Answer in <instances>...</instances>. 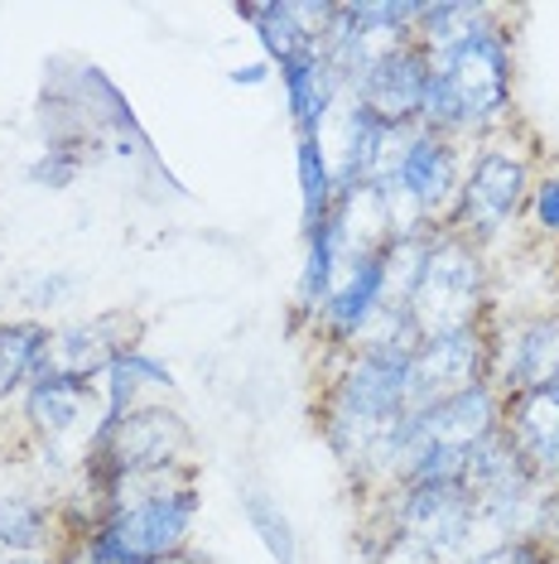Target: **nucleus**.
<instances>
[{"mask_svg": "<svg viewBox=\"0 0 559 564\" xmlns=\"http://www.w3.org/2000/svg\"><path fill=\"white\" fill-rule=\"evenodd\" d=\"M550 280H555V294H559V241L550 247Z\"/></svg>", "mask_w": 559, "mask_h": 564, "instance_id": "obj_29", "label": "nucleus"}, {"mask_svg": "<svg viewBox=\"0 0 559 564\" xmlns=\"http://www.w3.org/2000/svg\"><path fill=\"white\" fill-rule=\"evenodd\" d=\"M502 434L540 482H559V381L506 395Z\"/></svg>", "mask_w": 559, "mask_h": 564, "instance_id": "obj_14", "label": "nucleus"}, {"mask_svg": "<svg viewBox=\"0 0 559 564\" xmlns=\"http://www.w3.org/2000/svg\"><path fill=\"white\" fill-rule=\"evenodd\" d=\"M97 155H101L97 140H54L30 164V184L48 188V194H63V188H73L87 174V164H97Z\"/></svg>", "mask_w": 559, "mask_h": 564, "instance_id": "obj_23", "label": "nucleus"}, {"mask_svg": "<svg viewBox=\"0 0 559 564\" xmlns=\"http://www.w3.org/2000/svg\"><path fill=\"white\" fill-rule=\"evenodd\" d=\"M97 391H101V425H107V420H121L125 410L160 401L164 391H174V371L164 367L160 357H150L145 348H131L107 367V377L97 381Z\"/></svg>", "mask_w": 559, "mask_h": 564, "instance_id": "obj_17", "label": "nucleus"}, {"mask_svg": "<svg viewBox=\"0 0 559 564\" xmlns=\"http://www.w3.org/2000/svg\"><path fill=\"white\" fill-rule=\"evenodd\" d=\"M463 564H555V550H545L536 541H506V545H492L482 555L463 560Z\"/></svg>", "mask_w": 559, "mask_h": 564, "instance_id": "obj_26", "label": "nucleus"}, {"mask_svg": "<svg viewBox=\"0 0 559 564\" xmlns=\"http://www.w3.org/2000/svg\"><path fill=\"white\" fill-rule=\"evenodd\" d=\"M492 381V338L487 324L443 333V338H419L410 348V410L449 401L459 391L487 387Z\"/></svg>", "mask_w": 559, "mask_h": 564, "instance_id": "obj_10", "label": "nucleus"}, {"mask_svg": "<svg viewBox=\"0 0 559 564\" xmlns=\"http://www.w3.org/2000/svg\"><path fill=\"white\" fill-rule=\"evenodd\" d=\"M198 517H202V492L198 487H184V492H169V497H155V502L101 517L92 541L111 564L169 560V555H188L194 550Z\"/></svg>", "mask_w": 559, "mask_h": 564, "instance_id": "obj_7", "label": "nucleus"}, {"mask_svg": "<svg viewBox=\"0 0 559 564\" xmlns=\"http://www.w3.org/2000/svg\"><path fill=\"white\" fill-rule=\"evenodd\" d=\"M58 545H63L58 502H48L40 492H24V487L0 492V550L10 560H54Z\"/></svg>", "mask_w": 559, "mask_h": 564, "instance_id": "obj_16", "label": "nucleus"}, {"mask_svg": "<svg viewBox=\"0 0 559 564\" xmlns=\"http://www.w3.org/2000/svg\"><path fill=\"white\" fill-rule=\"evenodd\" d=\"M536 150L520 145L512 131L478 140L468 145V170H463V188L453 203L449 223L459 237L478 241L482 251H492L497 241H506L526 223V203L536 188Z\"/></svg>", "mask_w": 559, "mask_h": 564, "instance_id": "obj_4", "label": "nucleus"}, {"mask_svg": "<svg viewBox=\"0 0 559 564\" xmlns=\"http://www.w3.org/2000/svg\"><path fill=\"white\" fill-rule=\"evenodd\" d=\"M410 348L415 343H372L328 352L333 367L319 395V430L352 482L372 468L376 448L410 415Z\"/></svg>", "mask_w": 559, "mask_h": 564, "instance_id": "obj_1", "label": "nucleus"}, {"mask_svg": "<svg viewBox=\"0 0 559 564\" xmlns=\"http://www.w3.org/2000/svg\"><path fill=\"white\" fill-rule=\"evenodd\" d=\"M20 420L30 434L34 454L44 458V468H68L78 478L87 448H92L101 430V391L87 381H58L40 377L30 391L20 395Z\"/></svg>", "mask_w": 559, "mask_h": 564, "instance_id": "obj_6", "label": "nucleus"}, {"mask_svg": "<svg viewBox=\"0 0 559 564\" xmlns=\"http://www.w3.org/2000/svg\"><path fill=\"white\" fill-rule=\"evenodd\" d=\"M295 178H299L304 232H314V227L333 213V198H338V174H333V160H328L319 135H295Z\"/></svg>", "mask_w": 559, "mask_h": 564, "instance_id": "obj_21", "label": "nucleus"}, {"mask_svg": "<svg viewBox=\"0 0 559 564\" xmlns=\"http://www.w3.org/2000/svg\"><path fill=\"white\" fill-rule=\"evenodd\" d=\"M366 507L391 525V541L401 555L419 564H463L482 555L478 497L453 482H405L386 497H366Z\"/></svg>", "mask_w": 559, "mask_h": 564, "instance_id": "obj_5", "label": "nucleus"}, {"mask_svg": "<svg viewBox=\"0 0 559 564\" xmlns=\"http://www.w3.org/2000/svg\"><path fill=\"white\" fill-rule=\"evenodd\" d=\"M275 73L280 87H285V111L295 121V135H324L328 121L338 117V107L348 101V87L328 68V58L319 48H309V54L275 63Z\"/></svg>", "mask_w": 559, "mask_h": 564, "instance_id": "obj_15", "label": "nucleus"}, {"mask_svg": "<svg viewBox=\"0 0 559 564\" xmlns=\"http://www.w3.org/2000/svg\"><path fill=\"white\" fill-rule=\"evenodd\" d=\"M241 517L256 531V541L265 545V555L275 564H299V535H295V521L285 517V507L275 502L271 492L261 487H241Z\"/></svg>", "mask_w": 559, "mask_h": 564, "instance_id": "obj_22", "label": "nucleus"}, {"mask_svg": "<svg viewBox=\"0 0 559 564\" xmlns=\"http://www.w3.org/2000/svg\"><path fill=\"white\" fill-rule=\"evenodd\" d=\"M555 560H559V555H555Z\"/></svg>", "mask_w": 559, "mask_h": 564, "instance_id": "obj_31", "label": "nucleus"}, {"mask_svg": "<svg viewBox=\"0 0 559 564\" xmlns=\"http://www.w3.org/2000/svg\"><path fill=\"white\" fill-rule=\"evenodd\" d=\"M0 564H15V560H10V555H6V550H0Z\"/></svg>", "mask_w": 559, "mask_h": 564, "instance_id": "obj_30", "label": "nucleus"}, {"mask_svg": "<svg viewBox=\"0 0 559 564\" xmlns=\"http://www.w3.org/2000/svg\"><path fill=\"white\" fill-rule=\"evenodd\" d=\"M492 387L506 395L536 391L559 381V304L550 310H520V314H492Z\"/></svg>", "mask_w": 559, "mask_h": 564, "instance_id": "obj_8", "label": "nucleus"}, {"mask_svg": "<svg viewBox=\"0 0 559 564\" xmlns=\"http://www.w3.org/2000/svg\"><path fill=\"white\" fill-rule=\"evenodd\" d=\"M512 121H516V48H512V30L502 20L492 30H482L478 40L459 44L453 54L435 58L419 126L459 140V145H478V140L512 131Z\"/></svg>", "mask_w": 559, "mask_h": 564, "instance_id": "obj_2", "label": "nucleus"}, {"mask_svg": "<svg viewBox=\"0 0 559 564\" xmlns=\"http://www.w3.org/2000/svg\"><path fill=\"white\" fill-rule=\"evenodd\" d=\"M271 73H275V68H271L265 58H251V63H237L227 78H232L237 87H265V83H271Z\"/></svg>", "mask_w": 559, "mask_h": 564, "instance_id": "obj_27", "label": "nucleus"}, {"mask_svg": "<svg viewBox=\"0 0 559 564\" xmlns=\"http://www.w3.org/2000/svg\"><path fill=\"white\" fill-rule=\"evenodd\" d=\"M497 314V294H492V251L478 241L459 237L453 227H435L419 265L415 294L405 304V324L419 338H443V333L482 328Z\"/></svg>", "mask_w": 559, "mask_h": 564, "instance_id": "obj_3", "label": "nucleus"}, {"mask_svg": "<svg viewBox=\"0 0 559 564\" xmlns=\"http://www.w3.org/2000/svg\"><path fill=\"white\" fill-rule=\"evenodd\" d=\"M140 333H145V324H140V314H131V310H107V314H92V318H73V324H54L44 377L97 387L121 352L145 348Z\"/></svg>", "mask_w": 559, "mask_h": 564, "instance_id": "obj_9", "label": "nucleus"}, {"mask_svg": "<svg viewBox=\"0 0 559 564\" xmlns=\"http://www.w3.org/2000/svg\"><path fill=\"white\" fill-rule=\"evenodd\" d=\"M150 564H202L194 550H188V555H169V560H150Z\"/></svg>", "mask_w": 559, "mask_h": 564, "instance_id": "obj_28", "label": "nucleus"}, {"mask_svg": "<svg viewBox=\"0 0 559 564\" xmlns=\"http://www.w3.org/2000/svg\"><path fill=\"white\" fill-rule=\"evenodd\" d=\"M506 10L497 6H478V0H425L419 10V24H415V40L429 48V58H443L453 54L459 44L478 40L482 30L502 24Z\"/></svg>", "mask_w": 559, "mask_h": 564, "instance_id": "obj_20", "label": "nucleus"}, {"mask_svg": "<svg viewBox=\"0 0 559 564\" xmlns=\"http://www.w3.org/2000/svg\"><path fill=\"white\" fill-rule=\"evenodd\" d=\"M429 73H435V58H429V48L419 44V40H405L401 48L381 54L372 68H366L362 78L348 87V101H358L362 111H372V117L386 121V126L415 131L419 111H425Z\"/></svg>", "mask_w": 559, "mask_h": 564, "instance_id": "obj_12", "label": "nucleus"}, {"mask_svg": "<svg viewBox=\"0 0 559 564\" xmlns=\"http://www.w3.org/2000/svg\"><path fill=\"white\" fill-rule=\"evenodd\" d=\"M342 265H348V247H342V232L333 217H324L314 232H304V265H299V285H295V314L304 324H314L319 310L333 294Z\"/></svg>", "mask_w": 559, "mask_h": 564, "instance_id": "obj_18", "label": "nucleus"}, {"mask_svg": "<svg viewBox=\"0 0 559 564\" xmlns=\"http://www.w3.org/2000/svg\"><path fill=\"white\" fill-rule=\"evenodd\" d=\"M536 241H559V170H540L536 174V188H530V203H526V223Z\"/></svg>", "mask_w": 559, "mask_h": 564, "instance_id": "obj_24", "label": "nucleus"}, {"mask_svg": "<svg viewBox=\"0 0 559 564\" xmlns=\"http://www.w3.org/2000/svg\"><path fill=\"white\" fill-rule=\"evenodd\" d=\"M381 310H386V275H381V247H376L348 256L333 294H328V304L309 328L328 352H352L366 338V328L381 318Z\"/></svg>", "mask_w": 559, "mask_h": 564, "instance_id": "obj_13", "label": "nucleus"}, {"mask_svg": "<svg viewBox=\"0 0 559 564\" xmlns=\"http://www.w3.org/2000/svg\"><path fill=\"white\" fill-rule=\"evenodd\" d=\"M463 170H468V145L439 135V131H425V126H415L410 140H405L401 170H396L391 184L415 203L419 217H425L429 227H443L449 223V213H453V203H459Z\"/></svg>", "mask_w": 559, "mask_h": 564, "instance_id": "obj_11", "label": "nucleus"}, {"mask_svg": "<svg viewBox=\"0 0 559 564\" xmlns=\"http://www.w3.org/2000/svg\"><path fill=\"white\" fill-rule=\"evenodd\" d=\"M54 324L44 318H0V401H15L44 377Z\"/></svg>", "mask_w": 559, "mask_h": 564, "instance_id": "obj_19", "label": "nucleus"}, {"mask_svg": "<svg viewBox=\"0 0 559 564\" xmlns=\"http://www.w3.org/2000/svg\"><path fill=\"white\" fill-rule=\"evenodd\" d=\"M73 290H78V275H68V271H40V275H30L20 285V300L30 304V310H48V304L68 300Z\"/></svg>", "mask_w": 559, "mask_h": 564, "instance_id": "obj_25", "label": "nucleus"}]
</instances>
